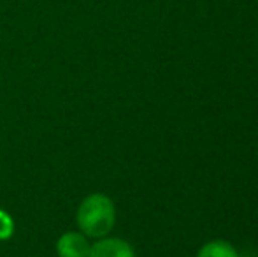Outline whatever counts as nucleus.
Wrapping results in <instances>:
<instances>
[{"label": "nucleus", "mask_w": 258, "mask_h": 257, "mask_svg": "<svg viewBox=\"0 0 258 257\" xmlns=\"http://www.w3.org/2000/svg\"><path fill=\"white\" fill-rule=\"evenodd\" d=\"M116 210L104 194H92L78 210V226L90 238H105L114 227Z\"/></svg>", "instance_id": "1"}, {"label": "nucleus", "mask_w": 258, "mask_h": 257, "mask_svg": "<svg viewBox=\"0 0 258 257\" xmlns=\"http://www.w3.org/2000/svg\"><path fill=\"white\" fill-rule=\"evenodd\" d=\"M56 252L60 257H88L90 243L81 233H65L56 241Z\"/></svg>", "instance_id": "2"}, {"label": "nucleus", "mask_w": 258, "mask_h": 257, "mask_svg": "<svg viewBox=\"0 0 258 257\" xmlns=\"http://www.w3.org/2000/svg\"><path fill=\"white\" fill-rule=\"evenodd\" d=\"M88 257H136L134 248L119 238H102L90 247Z\"/></svg>", "instance_id": "3"}, {"label": "nucleus", "mask_w": 258, "mask_h": 257, "mask_svg": "<svg viewBox=\"0 0 258 257\" xmlns=\"http://www.w3.org/2000/svg\"><path fill=\"white\" fill-rule=\"evenodd\" d=\"M197 257H237V252L228 241L225 240H214L206 243L201 248Z\"/></svg>", "instance_id": "4"}, {"label": "nucleus", "mask_w": 258, "mask_h": 257, "mask_svg": "<svg viewBox=\"0 0 258 257\" xmlns=\"http://www.w3.org/2000/svg\"><path fill=\"white\" fill-rule=\"evenodd\" d=\"M14 231V222L6 212L0 210V240H7V238L13 236Z\"/></svg>", "instance_id": "5"}]
</instances>
